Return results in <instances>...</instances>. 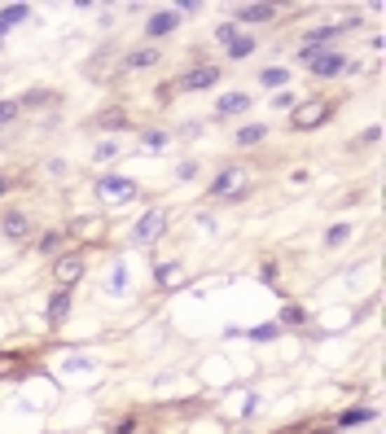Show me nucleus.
<instances>
[{
	"label": "nucleus",
	"mask_w": 386,
	"mask_h": 434,
	"mask_svg": "<svg viewBox=\"0 0 386 434\" xmlns=\"http://www.w3.org/2000/svg\"><path fill=\"white\" fill-rule=\"evenodd\" d=\"M215 83H220V66L202 62V66H189L184 75H176L172 88H176V92H207V88H215Z\"/></svg>",
	"instance_id": "3"
},
{
	"label": "nucleus",
	"mask_w": 386,
	"mask_h": 434,
	"mask_svg": "<svg viewBox=\"0 0 386 434\" xmlns=\"http://www.w3.org/2000/svg\"><path fill=\"white\" fill-rule=\"evenodd\" d=\"M281 325H308V312L294 307V303H285V307H281Z\"/></svg>",
	"instance_id": "23"
},
{
	"label": "nucleus",
	"mask_w": 386,
	"mask_h": 434,
	"mask_svg": "<svg viewBox=\"0 0 386 434\" xmlns=\"http://www.w3.org/2000/svg\"><path fill=\"white\" fill-rule=\"evenodd\" d=\"M263 136H268L263 123H246V127H237V136H233V141H237V145H259Z\"/></svg>",
	"instance_id": "18"
},
{
	"label": "nucleus",
	"mask_w": 386,
	"mask_h": 434,
	"mask_svg": "<svg viewBox=\"0 0 386 434\" xmlns=\"http://www.w3.org/2000/svg\"><path fill=\"white\" fill-rule=\"evenodd\" d=\"M27 18H31V5H5V9H0V36H5L9 27L27 22Z\"/></svg>",
	"instance_id": "15"
},
{
	"label": "nucleus",
	"mask_w": 386,
	"mask_h": 434,
	"mask_svg": "<svg viewBox=\"0 0 386 434\" xmlns=\"http://www.w3.org/2000/svg\"><path fill=\"white\" fill-rule=\"evenodd\" d=\"M285 79H290V71H281V66H263V71H259V83H263V88H281Z\"/></svg>",
	"instance_id": "20"
},
{
	"label": "nucleus",
	"mask_w": 386,
	"mask_h": 434,
	"mask_svg": "<svg viewBox=\"0 0 386 434\" xmlns=\"http://www.w3.org/2000/svg\"><path fill=\"white\" fill-rule=\"evenodd\" d=\"M66 316H71V290H57L48 298V325H62Z\"/></svg>",
	"instance_id": "13"
},
{
	"label": "nucleus",
	"mask_w": 386,
	"mask_h": 434,
	"mask_svg": "<svg viewBox=\"0 0 386 434\" xmlns=\"http://www.w3.org/2000/svg\"><path fill=\"white\" fill-rule=\"evenodd\" d=\"M9 193V176H0V197H5Z\"/></svg>",
	"instance_id": "32"
},
{
	"label": "nucleus",
	"mask_w": 386,
	"mask_h": 434,
	"mask_svg": "<svg viewBox=\"0 0 386 434\" xmlns=\"http://www.w3.org/2000/svg\"><path fill=\"white\" fill-rule=\"evenodd\" d=\"M273 106H277V110H294L298 102H294V92H277V97H273Z\"/></svg>",
	"instance_id": "30"
},
{
	"label": "nucleus",
	"mask_w": 386,
	"mask_h": 434,
	"mask_svg": "<svg viewBox=\"0 0 386 434\" xmlns=\"http://www.w3.org/2000/svg\"><path fill=\"white\" fill-rule=\"evenodd\" d=\"M163 232H167V211L154 206V211H145L141 220L132 224V241H137V246H154Z\"/></svg>",
	"instance_id": "6"
},
{
	"label": "nucleus",
	"mask_w": 386,
	"mask_h": 434,
	"mask_svg": "<svg viewBox=\"0 0 386 434\" xmlns=\"http://www.w3.org/2000/svg\"><path fill=\"white\" fill-rule=\"evenodd\" d=\"M137 193H141L137 180H127V176H102L97 180V197H102L106 206H127Z\"/></svg>",
	"instance_id": "4"
},
{
	"label": "nucleus",
	"mask_w": 386,
	"mask_h": 434,
	"mask_svg": "<svg viewBox=\"0 0 386 434\" xmlns=\"http://www.w3.org/2000/svg\"><path fill=\"white\" fill-rule=\"evenodd\" d=\"M215 40H220V44L237 40V22H220V27H215Z\"/></svg>",
	"instance_id": "27"
},
{
	"label": "nucleus",
	"mask_w": 386,
	"mask_h": 434,
	"mask_svg": "<svg viewBox=\"0 0 386 434\" xmlns=\"http://www.w3.org/2000/svg\"><path fill=\"white\" fill-rule=\"evenodd\" d=\"M18 114H22V106H18V102H0V123H13Z\"/></svg>",
	"instance_id": "26"
},
{
	"label": "nucleus",
	"mask_w": 386,
	"mask_h": 434,
	"mask_svg": "<svg viewBox=\"0 0 386 434\" xmlns=\"http://www.w3.org/2000/svg\"><path fill=\"white\" fill-rule=\"evenodd\" d=\"M298 62H303L312 75H321V79H338L351 66V57L338 53V48H298Z\"/></svg>",
	"instance_id": "1"
},
{
	"label": "nucleus",
	"mask_w": 386,
	"mask_h": 434,
	"mask_svg": "<svg viewBox=\"0 0 386 434\" xmlns=\"http://www.w3.org/2000/svg\"><path fill=\"white\" fill-rule=\"evenodd\" d=\"M176 176H180V180H193V176H198V162H184V167H176Z\"/></svg>",
	"instance_id": "31"
},
{
	"label": "nucleus",
	"mask_w": 386,
	"mask_h": 434,
	"mask_svg": "<svg viewBox=\"0 0 386 434\" xmlns=\"http://www.w3.org/2000/svg\"><path fill=\"white\" fill-rule=\"evenodd\" d=\"M176 27H180V13H176V9H158V13H149L145 36H149V40H158V36H172Z\"/></svg>",
	"instance_id": "9"
},
{
	"label": "nucleus",
	"mask_w": 386,
	"mask_h": 434,
	"mask_svg": "<svg viewBox=\"0 0 386 434\" xmlns=\"http://www.w3.org/2000/svg\"><path fill=\"white\" fill-rule=\"evenodd\" d=\"M224 48H228V57H233V62H246L250 53H255V36H242V31H237V40H228Z\"/></svg>",
	"instance_id": "16"
},
{
	"label": "nucleus",
	"mask_w": 386,
	"mask_h": 434,
	"mask_svg": "<svg viewBox=\"0 0 386 434\" xmlns=\"http://www.w3.org/2000/svg\"><path fill=\"white\" fill-rule=\"evenodd\" d=\"M277 18V5H242L237 9V22H273Z\"/></svg>",
	"instance_id": "14"
},
{
	"label": "nucleus",
	"mask_w": 386,
	"mask_h": 434,
	"mask_svg": "<svg viewBox=\"0 0 386 434\" xmlns=\"http://www.w3.org/2000/svg\"><path fill=\"white\" fill-rule=\"evenodd\" d=\"M250 106H255V92H246V88L224 92L220 102H215V119H233V114H242V110H250Z\"/></svg>",
	"instance_id": "8"
},
{
	"label": "nucleus",
	"mask_w": 386,
	"mask_h": 434,
	"mask_svg": "<svg viewBox=\"0 0 386 434\" xmlns=\"http://www.w3.org/2000/svg\"><path fill=\"white\" fill-rule=\"evenodd\" d=\"M351 232H356V228H351L347 220H338V224L325 232V246H329V250H333V246H347V241H351Z\"/></svg>",
	"instance_id": "19"
},
{
	"label": "nucleus",
	"mask_w": 386,
	"mask_h": 434,
	"mask_svg": "<svg viewBox=\"0 0 386 434\" xmlns=\"http://www.w3.org/2000/svg\"><path fill=\"white\" fill-rule=\"evenodd\" d=\"M62 241H66V232H62V228H48L44 237H40V255H57Z\"/></svg>",
	"instance_id": "21"
},
{
	"label": "nucleus",
	"mask_w": 386,
	"mask_h": 434,
	"mask_svg": "<svg viewBox=\"0 0 386 434\" xmlns=\"http://www.w3.org/2000/svg\"><path fill=\"white\" fill-rule=\"evenodd\" d=\"M250 338H255V342H273V338H277V325H259V329H250Z\"/></svg>",
	"instance_id": "29"
},
{
	"label": "nucleus",
	"mask_w": 386,
	"mask_h": 434,
	"mask_svg": "<svg viewBox=\"0 0 386 434\" xmlns=\"http://www.w3.org/2000/svg\"><path fill=\"white\" fill-rule=\"evenodd\" d=\"M0 232H5L9 241H22L27 232H31V220H27V211H5V215H0Z\"/></svg>",
	"instance_id": "10"
},
{
	"label": "nucleus",
	"mask_w": 386,
	"mask_h": 434,
	"mask_svg": "<svg viewBox=\"0 0 386 434\" xmlns=\"http://www.w3.org/2000/svg\"><path fill=\"white\" fill-rule=\"evenodd\" d=\"M127 119H123V110H102V114H97V127H102V132H119Z\"/></svg>",
	"instance_id": "22"
},
{
	"label": "nucleus",
	"mask_w": 386,
	"mask_h": 434,
	"mask_svg": "<svg viewBox=\"0 0 386 434\" xmlns=\"http://www.w3.org/2000/svg\"><path fill=\"white\" fill-rule=\"evenodd\" d=\"M53 281H57L62 290L79 286V281H83V259H79V255H57V263H53Z\"/></svg>",
	"instance_id": "7"
},
{
	"label": "nucleus",
	"mask_w": 386,
	"mask_h": 434,
	"mask_svg": "<svg viewBox=\"0 0 386 434\" xmlns=\"http://www.w3.org/2000/svg\"><path fill=\"white\" fill-rule=\"evenodd\" d=\"M347 27H356V22H333V27H312L308 36H303V48H325L329 40H338Z\"/></svg>",
	"instance_id": "11"
},
{
	"label": "nucleus",
	"mask_w": 386,
	"mask_h": 434,
	"mask_svg": "<svg viewBox=\"0 0 386 434\" xmlns=\"http://www.w3.org/2000/svg\"><path fill=\"white\" fill-rule=\"evenodd\" d=\"M368 416H373L368 408H356V412H343L338 421H343V426H360V421H368Z\"/></svg>",
	"instance_id": "28"
},
{
	"label": "nucleus",
	"mask_w": 386,
	"mask_h": 434,
	"mask_svg": "<svg viewBox=\"0 0 386 434\" xmlns=\"http://www.w3.org/2000/svg\"><path fill=\"white\" fill-rule=\"evenodd\" d=\"M329 119V106L321 102V97H312V102H298L294 110H290V127L294 132H312V127H321Z\"/></svg>",
	"instance_id": "5"
},
{
	"label": "nucleus",
	"mask_w": 386,
	"mask_h": 434,
	"mask_svg": "<svg viewBox=\"0 0 386 434\" xmlns=\"http://www.w3.org/2000/svg\"><path fill=\"white\" fill-rule=\"evenodd\" d=\"M92 158L97 162H114V158H119V141H102V145L92 149Z\"/></svg>",
	"instance_id": "24"
},
{
	"label": "nucleus",
	"mask_w": 386,
	"mask_h": 434,
	"mask_svg": "<svg viewBox=\"0 0 386 434\" xmlns=\"http://www.w3.org/2000/svg\"><path fill=\"white\" fill-rule=\"evenodd\" d=\"M250 185V172L246 167H220V172L211 176L207 185V197H215V202H233V197H242Z\"/></svg>",
	"instance_id": "2"
},
{
	"label": "nucleus",
	"mask_w": 386,
	"mask_h": 434,
	"mask_svg": "<svg viewBox=\"0 0 386 434\" xmlns=\"http://www.w3.org/2000/svg\"><path fill=\"white\" fill-rule=\"evenodd\" d=\"M158 57H163L158 48H154V44H145V48H132L123 66H127V71H149V66H158Z\"/></svg>",
	"instance_id": "12"
},
{
	"label": "nucleus",
	"mask_w": 386,
	"mask_h": 434,
	"mask_svg": "<svg viewBox=\"0 0 386 434\" xmlns=\"http://www.w3.org/2000/svg\"><path fill=\"white\" fill-rule=\"evenodd\" d=\"M167 141H172L167 132H145V136H141V149H163Z\"/></svg>",
	"instance_id": "25"
},
{
	"label": "nucleus",
	"mask_w": 386,
	"mask_h": 434,
	"mask_svg": "<svg viewBox=\"0 0 386 434\" xmlns=\"http://www.w3.org/2000/svg\"><path fill=\"white\" fill-rule=\"evenodd\" d=\"M180 263H158V272H154V281H158V286L163 290H172V286H180Z\"/></svg>",
	"instance_id": "17"
}]
</instances>
